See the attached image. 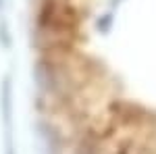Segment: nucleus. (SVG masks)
<instances>
[{
    "label": "nucleus",
    "instance_id": "obj_1",
    "mask_svg": "<svg viewBox=\"0 0 156 154\" xmlns=\"http://www.w3.org/2000/svg\"><path fill=\"white\" fill-rule=\"evenodd\" d=\"M100 11L112 54L50 52L56 113L83 154H156V0H65Z\"/></svg>",
    "mask_w": 156,
    "mask_h": 154
}]
</instances>
